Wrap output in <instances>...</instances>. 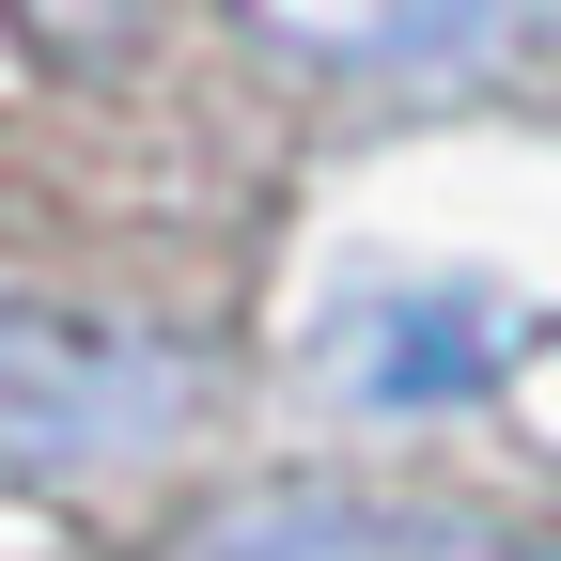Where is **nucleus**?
Wrapping results in <instances>:
<instances>
[{"label":"nucleus","instance_id":"nucleus-1","mask_svg":"<svg viewBox=\"0 0 561 561\" xmlns=\"http://www.w3.org/2000/svg\"><path fill=\"white\" fill-rule=\"evenodd\" d=\"M187 421V359L94 312L0 297V468H125Z\"/></svg>","mask_w":561,"mask_h":561},{"label":"nucleus","instance_id":"nucleus-2","mask_svg":"<svg viewBox=\"0 0 561 561\" xmlns=\"http://www.w3.org/2000/svg\"><path fill=\"white\" fill-rule=\"evenodd\" d=\"M500 359H530V312L483 297V280H359V297L328 312V390L375 405V421L468 405Z\"/></svg>","mask_w":561,"mask_h":561},{"label":"nucleus","instance_id":"nucleus-3","mask_svg":"<svg viewBox=\"0 0 561 561\" xmlns=\"http://www.w3.org/2000/svg\"><path fill=\"white\" fill-rule=\"evenodd\" d=\"M187 561H561L500 515H359V500H265L234 530H203Z\"/></svg>","mask_w":561,"mask_h":561},{"label":"nucleus","instance_id":"nucleus-4","mask_svg":"<svg viewBox=\"0 0 561 561\" xmlns=\"http://www.w3.org/2000/svg\"><path fill=\"white\" fill-rule=\"evenodd\" d=\"M265 32H297V47H328V62H500V47H530L561 0H250Z\"/></svg>","mask_w":561,"mask_h":561}]
</instances>
